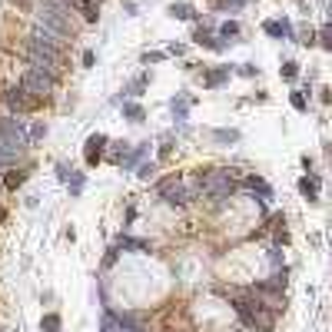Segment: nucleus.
<instances>
[{
    "instance_id": "obj_1",
    "label": "nucleus",
    "mask_w": 332,
    "mask_h": 332,
    "mask_svg": "<svg viewBox=\"0 0 332 332\" xmlns=\"http://www.w3.org/2000/svg\"><path fill=\"white\" fill-rule=\"evenodd\" d=\"M23 56H27V63L33 66V70H40V73H47V77H54L60 73V66H63V50H54V47H44L37 44V40H27L23 44Z\"/></svg>"
},
{
    "instance_id": "obj_2",
    "label": "nucleus",
    "mask_w": 332,
    "mask_h": 332,
    "mask_svg": "<svg viewBox=\"0 0 332 332\" xmlns=\"http://www.w3.org/2000/svg\"><path fill=\"white\" fill-rule=\"evenodd\" d=\"M23 146H27V140H23V123L13 120V116L0 120V163H3V160H17V156L23 153Z\"/></svg>"
},
{
    "instance_id": "obj_8",
    "label": "nucleus",
    "mask_w": 332,
    "mask_h": 332,
    "mask_svg": "<svg viewBox=\"0 0 332 332\" xmlns=\"http://www.w3.org/2000/svg\"><path fill=\"white\" fill-rule=\"evenodd\" d=\"M73 7H77V10L83 13L90 23L97 20V3H93V0H70V10H73Z\"/></svg>"
},
{
    "instance_id": "obj_10",
    "label": "nucleus",
    "mask_w": 332,
    "mask_h": 332,
    "mask_svg": "<svg viewBox=\"0 0 332 332\" xmlns=\"http://www.w3.org/2000/svg\"><path fill=\"white\" fill-rule=\"evenodd\" d=\"M3 183H7V186H10V189H17V186H20V183H23V173H20V169H10Z\"/></svg>"
},
{
    "instance_id": "obj_4",
    "label": "nucleus",
    "mask_w": 332,
    "mask_h": 332,
    "mask_svg": "<svg viewBox=\"0 0 332 332\" xmlns=\"http://www.w3.org/2000/svg\"><path fill=\"white\" fill-rule=\"evenodd\" d=\"M199 186H203V193L213 199H222V196H229L232 189V176L226 173V169H213V173H206V176H199Z\"/></svg>"
},
{
    "instance_id": "obj_3",
    "label": "nucleus",
    "mask_w": 332,
    "mask_h": 332,
    "mask_svg": "<svg viewBox=\"0 0 332 332\" xmlns=\"http://www.w3.org/2000/svg\"><path fill=\"white\" fill-rule=\"evenodd\" d=\"M232 296H236V309H239V316H243L253 329H273V312L266 309V306H259V302H253V299H243L236 289H232Z\"/></svg>"
},
{
    "instance_id": "obj_14",
    "label": "nucleus",
    "mask_w": 332,
    "mask_h": 332,
    "mask_svg": "<svg viewBox=\"0 0 332 332\" xmlns=\"http://www.w3.org/2000/svg\"><path fill=\"white\" fill-rule=\"evenodd\" d=\"M266 30H269V33H276V37H279V33L286 30V27H279V23H266Z\"/></svg>"
},
{
    "instance_id": "obj_12",
    "label": "nucleus",
    "mask_w": 332,
    "mask_h": 332,
    "mask_svg": "<svg viewBox=\"0 0 332 332\" xmlns=\"http://www.w3.org/2000/svg\"><path fill=\"white\" fill-rule=\"evenodd\" d=\"M169 13H173V17H183V20H186V17H193L186 3H179V7H173V10H169Z\"/></svg>"
},
{
    "instance_id": "obj_5",
    "label": "nucleus",
    "mask_w": 332,
    "mask_h": 332,
    "mask_svg": "<svg viewBox=\"0 0 332 332\" xmlns=\"http://www.w3.org/2000/svg\"><path fill=\"white\" fill-rule=\"evenodd\" d=\"M54 83L56 80L54 77H47V73H40V70H27V73H23V80H20V87L27 90V93H30V97H37V100H44L47 93H54Z\"/></svg>"
},
{
    "instance_id": "obj_7",
    "label": "nucleus",
    "mask_w": 332,
    "mask_h": 332,
    "mask_svg": "<svg viewBox=\"0 0 332 332\" xmlns=\"http://www.w3.org/2000/svg\"><path fill=\"white\" fill-rule=\"evenodd\" d=\"M163 196H166V203H186V193H183V183H179V179H166Z\"/></svg>"
},
{
    "instance_id": "obj_13",
    "label": "nucleus",
    "mask_w": 332,
    "mask_h": 332,
    "mask_svg": "<svg viewBox=\"0 0 332 332\" xmlns=\"http://www.w3.org/2000/svg\"><path fill=\"white\" fill-rule=\"evenodd\" d=\"M222 33H226V37H236V33H239V27H236V23H226V27H222Z\"/></svg>"
},
{
    "instance_id": "obj_9",
    "label": "nucleus",
    "mask_w": 332,
    "mask_h": 332,
    "mask_svg": "<svg viewBox=\"0 0 332 332\" xmlns=\"http://www.w3.org/2000/svg\"><path fill=\"white\" fill-rule=\"evenodd\" d=\"M100 146H103V136H93V140H90V150H87L90 163H97V160H100Z\"/></svg>"
},
{
    "instance_id": "obj_15",
    "label": "nucleus",
    "mask_w": 332,
    "mask_h": 332,
    "mask_svg": "<svg viewBox=\"0 0 332 332\" xmlns=\"http://www.w3.org/2000/svg\"><path fill=\"white\" fill-rule=\"evenodd\" d=\"M3 220H7V210H3V206H0V222H3Z\"/></svg>"
},
{
    "instance_id": "obj_11",
    "label": "nucleus",
    "mask_w": 332,
    "mask_h": 332,
    "mask_svg": "<svg viewBox=\"0 0 332 332\" xmlns=\"http://www.w3.org/2000/svg\"><path fill=\"white\" fill-rule=\"evenodd\" d=\"M40 329H44V332H56V329H60V319H56V316H47V319L40 322Z\"/></svg>"
},
{
    "instance_id": "obj_6",
    "label": "nucleus",
    "mask_w": 332,
    "mask_h": 332,
    "mask_svg": "<svg viewBox=\"0 0 332 332\" xmlns=\"http://www.w3.org/2000/svg\"><path fill=\"white\" fill-rule=\"evenodd\" d=\"M3 103H7L13 113H30V110L40 107V100L30 97L23 87H7V90H3Z\"/></svg>"
}]
</instances>
